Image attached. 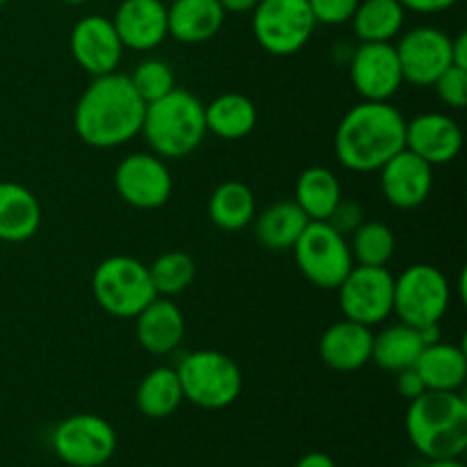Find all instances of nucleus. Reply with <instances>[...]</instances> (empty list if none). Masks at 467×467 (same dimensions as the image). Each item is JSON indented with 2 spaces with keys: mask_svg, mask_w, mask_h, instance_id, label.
Listing matches in <instances>:
<instances>
[{
  "mask_svg": "<svg viewBox=\"0 0 467 467\" xmlns=\"http://www.w3.org/2000/svg\"><path fill=\"white\" fill-rule=\"evenodd\" d=\"M146 103L123 73H105L89 82L73 109V128L91 149H119L141 132Z\"/></svg>",
  "mask_w": 467,
  "mask_h": 467,
  "instance_id": "obj_1",
  "label": "nucleus"
},
{
  "mask_svg": "<svg viewBox=\"0 0 467 467\" xmlns=\"http://www.w3.org/2000/svg\"><path fill=\"white\" fill-rule=\"evenodd\" d=\"M336 158L349 171H379L406 149V119L390 100H360L340 119Z\"/></svg>",
  "mask_w": 467,
  "mask_h": 467,
  "instance_id": "obj_2",
  "label": "nucleus"
},
{
  "mask_svg": "<svg viewBox=\"0 0 467 467\" xmlns=\"http://www.w3.org/2000/svg\"><path fill=\"white\" fill-rule=\"evenodd\" d=\"M406 436L427 461L461 459L467 450V401L461 390H427L409 401Z\"/></svg>",
  "mask_w": 467,
  "mask_h": 467,
  "instance_id": "obj_3",
  "label": "nucleus"
},
{
  "mask_svg": "<svg viewBox=\"0 0 467 467\" xmlns=\"http://www.w3.org/2000/svg\"><path fill=\"white\" fill-rule=\"evenodd\" d=\"M141 137L150 153L162 160H181L194 153L208 135L205 105L187 89L176 87L162 99L146 103Z\"/></svg>",
  "mask_w": 467,
  "mask_h": 467,
  "instance_id": "obj_4",
  "label": "nucleus"
},
{
  "mask_svg": "<svg viewBox=\"0 0 467 467\" xmlns=\"http://www.w3.org/2000/svg\"><path fill=\"white\" fill-rule=\"evenodd\" d=\"M185 401L203 410H222L235 404L242 392V369L228 354L196 349L176 365Z\"/></svg>",
  "mask_w": 467,
  "mask_h": 467,
  "instance_id": "obj_5",
  "label": "nucleus"
},
{
  "mask_svg": "<svg viewBox=\"0 0 467 467\" xmlns=\"http://www.w3.org/2000/svg\"><path fill=\"white\" fill-rule=\"evenodd\" d=\"M91 292L100 308L112 317L135 319L158 296L149 265L132 255H109L91 276Z\"/></svg>",
  "mask_w": 467,
  "mask_h": 467,
  "instance_id": "obj_6",
  "label": "nucleus"
},
{
  "mask_svg": "<svg viewBox=\"0 0 467 467\" xmlns=\"http://www.w3.org/2000/svg\"><path fill=\"white\" fill-rule=\"evenodd\" d=\"M451 304V287L445 274L427 263L406 267L395 276L392 315L409 327L424 328L441 324Z\"/></svg>",
  "mask_w": 467,
  "mask_h": 467,
  "instance_id": "obj_7",
  "label": "nucleus"
},
{
  "mask_svg": "<svg viewBox=\"0 0 467 467\" xmlns=\"http://www.w3.org/2000/svg\"><path fill=\"white\" fill-rule=\"evenodd\" d=\"M251 27L265 53L290 57L306 48L317 23L308 0H258L251 9Z\"/></svg>",
  "mask_w": 467,
  "mask_h": 467,
  "instance_id": "obj_8",
  "label": "nucleus"
},
{
  "mask_svg": "<svg viewBox=\"0 0 467 467\" xmlns=\"http://www.w3.org/2000/svg\"><path fill=\"white\" fill-rule=\"evenodd\" d=\"M296 269L315 287L336 290L354 267L349 240L327 222H308L292 246Z\"/></svg>",
  "mask_w": 467,
  "mask_h": 467,
  "instance_id": "obj_9",
  "label": "nucleus"
},
{
  "mask_svg": "<svg viewBox=\"0 0 467 467\" xmlns=\"http://www.w3.org/2000/svg\"><path fill=\"white\" fill-rule=\"evenodd\" d=\"M53 451L68 467H103L117 451V431L94 413H76L55 427Z\"/></svg>",
  "mask_w": 467,
  "mask_h": 467,
  "instance_id": "obj_10",
  "label": "nucleus"
},
{
  "mask_svg": "<svg viewBox=\"0 0 467 467\" xmlns=\"http://www.w3.org/2000/svg\"><path fill=\"white\" fill-rule=\"evenodd\" d=\"M342 315L351 322L374 328L390 319L395 301V274L388 267L354 265L336 287Z\"/></svg>",
  "mask_w": 467,
  "mask_h": 467,
  "instance_id": "obj_11",
  "label": "nucleus"
},
{
  "mask_svg": "<svg viewBox=\"0 0 467 467\" xmlns=\"http://www.w3.org/2000/svg\"><path fill=\"white\" fill-rule=\"evenodd\" d=\"M117 194L137 210H158L173 192V178L167 160L155 153H130L114 171Z\"/></svg>",
  "mask_w": 467,
  "mask_h": 467,
  "instance_id": "obj_12",
  "label": "nucleus"
},
{
  "mask_svg": "<svg viewBox=\"0 0 467 467\" xmlns=\"http://www.w3.org/2000/svg\"><path fill=\"white\" fill-rule=\"evenodd\" d=\"M395 50L404 82L415 87H431L436 78L451 67V36L441 27H413L400 35Z\"/></svg>",
  "mask_w": 467,
  "mask_h": 467,
  "instance_id": "obj_13",
  "label": "nucleus"
},
{
  "mask_svg": "<svg viewBox=\"0 0 467 467\" xmlns=\"http://www.w3.org/2000/svg\"><path fill=\"white\" fill-rule=\"evenodd\" d=\"M349 78L363 100H390L404 85L395 44L365 41L351 53Z\"/></svg>",
  "mask_w": 467,
  "mask_h": 467,
  "instance_id": "obj_14",
  "label": "nucleus"
},
{
  "mask_svg": "<svg viewBox=\"0 0 467 467\" xmlns=\"http://www.w3.org/2000/svg\"><path fill=\"white\" fill-rule=\"evenodd\" d=\"M68 46H71V55L78 67L85 68L94 78L117 71L123 50H126L114 30L112 18L99 16V14L80 18L73 26Z\"/></svg>",
  "mask_w": 467,
  "mask_h": 467,
  "instance_id": "obj_15",
  "label": "nucleus"
},
{
  "mask_svg": "<svg viewBox=\"0 0 467 467\" xmlns=\"http://www.w3.org/2000/svg\"><path fill=\"white\" fill-rule=\"evenodd\" d=\"M406 149L431 167H442L459 158L463 130L445 112H424L406 121Z\"/></svg>",
  "mask_w": 467,
  "mask_h": 467,
  "instance_id": "obj_16",
  "label": "nucleus"
},
{
  "mask_svg": "<svg viewBox=\"0 0 467 467\" xmlns=\"http://www.w3.org/2000/svg\"><path fill=\"white\" fill-rule=\"evenodd\" d=\"M379 173H381V192L392 208L415 210L431 196L433 167L409 149L388 160Z\"/></svg>",
  "mask_w": 467,
  "mask_h": 467,
  "instance_id": "obj_17",
  "label": "nucleus"
},
{
  "mask_svg": "<svg viewBox=\"0 0 467 467\" xmlns=\"http://www.w3.org/2000/svg\"><path fill=\"white\" fill-rule=\"evenodd\" d=\"M112 26L128 50H153L169 36L167 3L162 0H121Z\"/></svg>",
  "mask_w": 467,
  "mask_h": 467,
  "instance_id": "obj_18",
  "label": "nucleus"
},
{
  "mask_svg": "<svg viewBox=\"0 0 467 467\" xmlns=\"http://www.w3.org/2000/svg\"><path fill=\"white\" fill-rule=\"evenodd\" d=\"M374 328L340 319L319 337V358L336 372H356L372 360Z\"/></svg>",
  "mask_w": 467,
  "mask_h": 467,
  "instance_id": "obj_19",
  "label": "nucleus"
},
{
  "mask_svg": "<svg viewBox=\"0 0 467 467\" xmlns=\"http://www.w3.org/2000/svg\"><path fill=\"white\" fill-rule=\"evenodd\" d=\"M135 331L149 354L169 356L185 337V315L169 296H155L135 317Z\"/></svg>",
  "mask_w": 467,
  "mask_h": 467,
  "instance_id": "obj_20",
  "label": "nucleus"
},
{
  "mask_svg": "<svg viewBox=\"0 0 467 467\" xmlns=\"http://www.w3.org/2000/svg\"><path fill=\"white\" fill-rule=\"evenodd\" d=\"M226 21L219 0H171L167 5L169 36L181 44L210 41Z\"/></svg>",
  "mask_w": 467,
  "mask_h": 467,
  "instance_id": "obj_21",
  "label": "nucleus"
},
{
  "mask_svg": "<svg viewBox=\"0 0 467 467\" xmlns=\"http://www.w3.org/2000/svg\"><path fill=\"white\" fill-rule=\"evenodd\" d=\"M41 226V205L35 192L12 181H0V242L21 244Z\"/></svg>",
  "mask_w": 467,
  "mask_h": 467,
  "instance_id": "obj_22",
  "label": "nucleus"
},
{
  "mask_svg": "<svg viewBox=\"0 0 467 467\" xmlns=\"http://www.w3.org/2000/svg\"><path fill=\"white\" fill-rule=\"evenodd\" d=\"M415 372L420 374L427 390H461L467 379L465 349L442 340L427 345L415 363Z\"/></svg>",
  "mask_w": 467,
  "mask_h": 467,
  "instance_id": "obj_23",
  "label": "nucleus"
},
{
  "mask_svg": "<svg viewBox=\"0 0 467 467\" xmlns=\"http://www.w3.org/2000/svg\"><path fill=\"white\" fill-rule=\"evenodd\" d=\"M254 222L258 244L274 254H283V251H292L310 219L292 199L267 205L263 213H255Z\"/></svg>",
  "mask_w": 467,
  "mask_h": 467,
  "instance_id": "obj_24",
  "label": "nucleus"
},
{
  "mask_svg": "<svg viewBox=\"0 0 467 467\" xmlns=\"http://www.w3.org/2000/svg\"><path fill=\"white\" fill-rule=\"evenodd\" d=\"M255 123H258V109L254 100L244 94L228 91L205 105V128L219 140H244L254 132Z\"/></svg>",
  "mask_w": 467,
  "mask_h": 467,
  "instance_id": "obj_25",
  "label": "nucleus"
},
{
  "mask_svg": "<svg viewBox=\"0 0 467 467\" xmlns=\"http://www.w3.org/2000/svg\"><path fill=\"white\" fill-rule=\"evenodd\" d=\"M424 347L427 345H424L420 328L409 327L404 322L390 324V327L374 333L372 360L369 363H377V368L397 374L401 369L415 368Z\"/></svg>",
  "mask_w": 467,
  "mask_h": 467,
  "instance_id": "obj_26",
  "label": "nucleus"
},
{
  "mask_svg": "<svg viewBox=\"0 0 467 467\" xmlns=\"http://www.w3.org/2000/svg\"><path fill=\"white\" fill-rule=\"evenodd\" d=\"M135 401L140 413L146 415V418H171V415L181 409L182 401H185L176 368L160 365V368L150 369V372L141 379L140 386H137Z\"/></svg>",
  "mask_w": 467,
  "mask_h": 467,
  "instance_id": "obj_27",
  "label": "nucleus"
},
{
  "mask_svg": "<svg viewBox=\"0 0 467 467\" xmlns=\"http://www.w3.org/2000/svg\"><path fill=\"white\" fill-rule=\"evenodd\" d=\"M255 213L258 208L254 190L242 181L222 182L208 201V217L219 231H244L249 223H254Z\"/></svg>",
  "mask_w": 467,
  "mask_h": 467,
  "instance_id": "obj_28",
  "label": "nucleus"
},
{
  "mask_svg": "<svg viewBox=\"0 0 467 467\" xmlns=\"http://www.w3.org/2000/svg\"><path fill=\"white\" fill-rule=\"evenodd\" d=\"M340 199L342 185L328 167H308L296 178L295 203L310 222H327Z\"/></svg>",
  "mask_w": 467,
  "mask_h": 467,
  "instance_id": "obj_29",
  "label": "nucleus"
},
{
  "mask_svg": "<svg viewBox=\"0 0 467 467\" xmlns=\"http://www.w3.org/2000/svg\"><path fill=\"white\" fill-rule=\"evenodd\" d=\"M406 21V9L400 0H360L351 16V27L360 44L365 41H381L392 44L401 35Z\"/></svg>",
  "mask_w": 467,
  "mask_h": 467,
  "instance_id": "obj_30",
  "label": "nucleus"
},
{
  "mask_svg": "<svg viewBox=\"0 0 467 467\" xmlns=\"http://www.w3.org/2000/svg\"><path fill=\"white\" fill-rule=\"evenodd\" d=\"M349 251L354 265L363 267H388L395 255V233L383 222H363L349 237Z\"/></svg>",
  "mask_w": 467,
  "mask_h": 467,
  "instance_id": "obj_31",
  "label": "nucleus"
},
{
  "mask_svg": "<svg viewBox=\"0 0 467 467\" xmlns=\"http://www.w3.org/2000/svg\"><path fill=\"white\" fill-rule=\"evenodd\" d=\"M150 281L158 296H178L194 283L196 260L187 251H164L149 265Z\"/></svg>",
  "mask_w": 467,
  "mask_h": 467,
  "instance_id": "obj_32",
  "label": "nucleus"
},
{
  "mask_svg": "<svg viewBox=\"0 0 467 467\" xmlns=\"http://www.w3.org/2000/svg\"><path fill=\"white\" fill-rule=\"evenodd\" d=\"M128 78H130L132 87L144 103H153V100L162 99L169 91L176 89L173 68L160 57H149L140 62Z\"/></svg>",
  "mask_w": 467,
  "mask_h": 467,
  "instance_id": "obj_33",
  "label": "nucleus"
},
{
  "mask_svg": "<svg viewBox=\"0 0 467 467\" xmlns=\"http://www.w3.org/2000/svg\"><path fill=\"white\" fill-rule=\"evenodd\" d=\"M431 87H436V94L447 108L463 109L467 105V68L465 67H447L441 76L436 78Z\"/></svg>",
  "mask_w": 467,
  "mask_h": 467,
  "instance_id": "obj_34",
  "label": "nucleus"
},
{
  "mask_svg": "<svg viewBox=\"0 0 467 467\" xmlns=\"http://www.w3.org/2000/svg\"><path fill=\"white\" fill-rule=\"evenodd\" d=\"M358 3L360 0H308V7L317 26H342L351 21Z\"/></svg>",
  "mask_w": 467,
  "mask_h": 467,
  "instance_id": "obj_35",
  "label": "nucleus"
},
{
  "mask_svg": "<svg viewBox=\"0 0 467 467\" xmlns=\"http://www.w3.org/2000/svg\"><path fill=\"white\" fill-rule=\"evenodd\" d=\"M363 222H365L363 208H360L358 203H354V201H345V199H340V203L333 208V213L328 214L327 219L328 226L336 228V231L345 237H349Z\"/></svg>",
  "mask_w": 467,
  "mask_h": 467,
  "instance_id": "obj_36",
  "label": "nucleus"
},
{
  "mask_svg": "<svg viewBox=\"0 0 467 467\" xmlns=\"http://www.w3.org/2000/svg\"><path fill=\"white\" fill-rule=\"evenodd\" d=\"M397 392H400L406 401H413L427 392V386H424V381L420 379V374L415 372V368H409L397 372Z\"/></svg>",
  "mask_w": 467,
  "mask_h": 467,
  "instance_id": "obj_37",
  "label": "nucleus"
},
{
  "mask_svg": "<svg viewBox=\"0 0 467 467\" xmlns=\"http://www.w3.org/2000/svg\"><path fill=\"white\" fill-rule=\"evenodd\" d=\"M459 0H400L401 7L406 12H418V14H441L451 9Z\"/></svg>",
  "mask_w": 467,
  "mask_h": 467,
  "instance_id": "obj_38",
  "label": "nucleus"
},
{
  "mask_svg": "<svg viewBox=\"0 0 467 467\" xmlns=\"http://www.w3.org/2000/svg\"><path fill=\"white\" fill-rule=\"evenodd\" d=\"M451 64L467 68V35L465 32H459L456 36H451Z\"/></svg>",
  "mask_w": 467,
  "mask_h": 467,
  "instance_id": "obj_39",
  "label": "nucleus"
},
{
  "mask_svg": "<svg viewBox=\"0 0 467 467\" xmlns=\"http://www.w3.org/2000/svg\"><path fill=\"white\" fill-rule=\"evenodd\" d=\"M295 467H337V465L336 461H333L328 454H324V451H308V454H304L299 461H296Z\"/></svg>",
  "mask_w": 467,
  "mask_h": 467,
  "instance_id": "obj_40",
  "label": "nucleus"
},
{
  "mask_svg": "<svg viewBox=\"0 0 467 467\" xmlns=\"http://www.w3.org/2000/svg\"><path fill=\"white\" fill-rule=\"evenodd\" d=\"M226 14H249L258 5V0H219Z\"/></svg>",
  "mask_w": 467,
  "mask_h": 467,
  "instance_id": "obj_41",
  "label": "nucleus"
},
{
  "mask_svg": "<svg viewBox=\"0 0 467 467\" xmlns=\"http://www.w3.org/2000/svg\"><path fill=\"white\" fill-rule=\"evenodd\" d=\"M424 467H465L461 459H436V461H427Z\"/></svg>",
  "mask_w": 467,
  "mask_h": 467,
  "instance_id": "obj_42",
  "label": "nucleus"
},
{
  "mask_svg": "<svg viewBox=\"0 0 467 467\" xmlns=\"http://www.w3.org/2000/svg\"><path fill=\"white\" fill-rule=\"evenodd\" d=\"M64 3H68V5H85L87 0H64Z\"/></svg>",
  "mask_w": 467,
  "mask_h": 467,
  "instance_id": "obj_43",
  "label": "nucleus"
},
{
  "mask_svg": "<svg viewBox=\"0 0 467 467\" xmlns=\"http://www.w3.org/2000/svg\"><path fill=\"white\" fill-rule=\"evenodd\" d=\"M5 3H7V0H0V7H3V5H5Z\"/></svg>",
  "mask_w": 467,
  "mask_h": 467,
  "instance_id": "obj_44",
  "label": "nucleus"
},
{
  "mask_svg": "<svg viewBox=\"0 0 467 467\" xmlns=\"http://www.w3.org/2000/svg\"><path fill=\"white\" fill-rule=\"evenodd\" d=\"M162 3H167V5H169V3H171V0H162Z\"/></svg>",
  "mask_w": 467,
  "mask_h": 467,
  "instance_id": "obj_45",
  "label": "nucleus"
}]
</instances>
